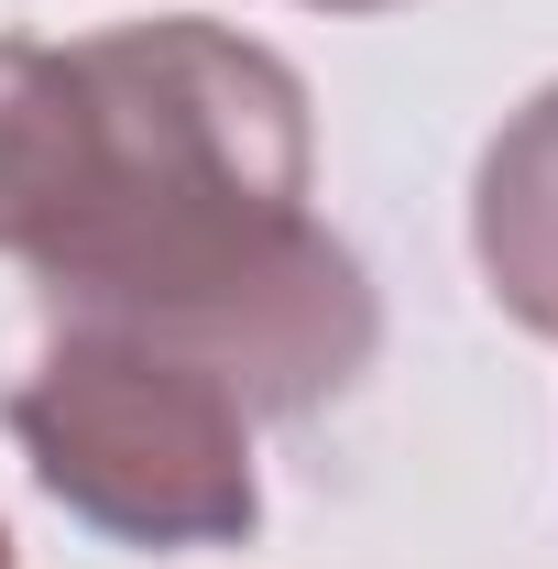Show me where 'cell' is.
Returning <instances> with one entry per match:
<instances>
[{
	"instance_id": "cell-5",
	"label": "cell",
	"mask_w": 558,
	"mask_h": 569,
	"mask_svg": "<svg viewBox=\"0 0 558 569\" xmlns=\"http://www.w3.org/2000/svg\"><path fill=\"white\" fill-rule=\"evenodd\" d=\"M0 569H11V526H0Z\"/></svg>"
},
{
	"instance_id": "cell-2",
	"label": "cell",
	"mask_w": 558,
	"mask_h": 569,
	"mask_svg": "<svg viewBox=\"0 0 558 569\" xmlns=\"http://www.w3.org/2000/svg\"><path fill=\"white\" fill-rule=\"evenodd\" d=\"M11 438L33 482L110 548H252L263 537V471H252V406L198 361L110 340V329H44V361L11 383Z\"/></svg>"
},
{
	"instance_id": "cell-1",
	"label": "cell",
	"mask_w": 558,
	"mask_h": 569,
	"mask_svg": "<svg viewBox=\"0 0 558 569\" xmlns=\"http://www.w3.org/2000/svg\"><path fill=\"white\" fill-rule=\"evenodd\" d=\"M67 153L22 263L44 329H110L219 372L252 417H318L383 351V296L329 219L307 77L209 11L56 44Z\"/></svg>"
},
{
	"instance_id": "cell-4",
	"label": "cell",
	"mask_w": 558,
	"mask_h": 569,
	"mask_svg": "<svg viewBox=\"0 0 558 569\" xmlns=\"http://www.w3.org/2000/svg\"><path fill=\"white\" fill-rule=\"evenodd\" d=\"M307 11H395V0H307Z\"/></svg>"
},
{
	"instance_id": "cell-3",
	"label": "cell",
	"mask_w": 558,
	"mask_h": 569,
	"mask_svg": "<svg viewBox=\"0 0 558 569\" xmlns=\"http://www.w3.org/2000/svg\"><path fill=\"white\" fill-rule=\"evenodd\" d=\"M471 263L515 329L558 340V77L526 110H504L471 164Z\"/></svg>"
}]
</instances>
